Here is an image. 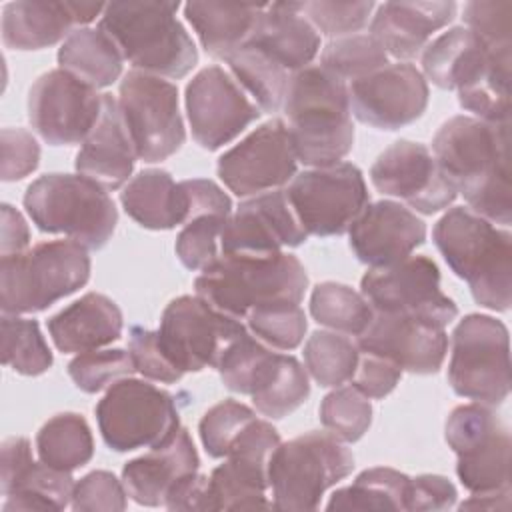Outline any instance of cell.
Segmentation results:
<instances>
[{"label":"cell","instance_id":"cell-49","mask_svg":"<svg viewBox=\"0 0 512 512\" xmlns=\"http://www.w3.org/2000/svg\"><path fill=\"white\" fill-rule=\"evenodd\" d=\"M256 420V412L232 398H226L208 408L198 424L200 440L208 456L224 458L240 434L250 422Z\"/></svg>","mask_w":512,"mask_h":512},{"label":"cell","instance_id":"cell-27","mask_svg":"<svg viewBox=\"0 0 512 512\" xmlns=\"http://www.w3.org/2000/svg\"><path fill=\"white\" fill-rule=\"evenodd\" d=\"M136 158L118 98L102 94L100 118L82 142L74 160L78 174L94 180L106 190H118L128 182Z\"/></svg>","mask_w":512,"mask_h":512},{"label":"cell","instance_id":"cell-57","mask_svg":"<svg viewBox=\"0 0 512 512\" xmlns=\"http://www.w3.org/2000/svg\"><path fill=\"white\" fill-rule=\"evenodd\" d=\"M456 498V486L448 478L438 474H420L416 478H410L406 510H448L456 504Z\"/></svg>","mask_w":512,"mask_h":512},{"label":"cell","instance_id":"cell-4","mask_svg":"<svg viewBox=\"0 0 512 512\" xmlns=\"http://www.w3.org/2000/svg\"><path fill=\"white\" fill-rule=\"evenodd\" d=\"M306 288L308 274L288 252L222 254L194 280L196 296L240 322L264 306L300 304Z\"/></svg>","mask_w":512,"mask_h":512},{"label":"cell","instance_id":"cell-22","mask_svg":"<svg viewBox=\"0 0 512 512\" xmlns=\"http://www.w3.org/2000/svg\"><path fill=\"white\" fill-rule=\"evenodd\" d=\"M306 238L286 190L280 188L240 202L224 228L222 254H278L304 244Z\"/></svg>","mask_w":512,"mask_h":512},{"label":"cell","instance_id":"cell-47","mask_svg":"<svg viewBox=\"0 0 512 512\" xmlns=\"http://www.w3.org/2000/svg\"><path fill=\"white\" fill-rule=\"evenodd\" d=\"M252 336L274 350H294L302 344L308 320L300 304H274L252 310L246 318Z\"/></svg>","mask_w":512,"mask_h":512},{"label":"cell","instance_id":"cell-2","mask_svg":"<svg viewBox=\"0 0 512 512\" xmlns=\"http://www.w3.org/2000/svg\"><path fill=\"white\" fill-rule=\"evenodd\" d=\"M282 110L296 158L304 166H332L352 150L348 84L320 64H310L292 76Z\"/></svg>","mask_w":512,"mask_h":512},{"label":"cell","instance_id":"cell-43","mask_svg":"<svg viewBox=\"0 0 512 512\" xmlns=\"http://www.w3.org/2000/svg\"><path fill=\"white\" fill-rule=\"evenodd\" d=\"M388 64V54L370 34H350L330 40L322 54L320 66L338 80L350 84Z\"/></svg>","mask_w":512,"mask_h":512},{"label":"cell","instance_id":"cell-59","mask_svg":"<svg viewBox=\"0 0 512 512\" xmlns=\"http://www.w3.org/2000/svg\"><path fill=\"white\" fill-rule=\"evenodd\" d=\"M30 230L24 216L10 204H2V240L0 256H12L28 250Z\"/></svg>","mask_w":512,"mask_h":512},{"label":"cell","instance_id":"cell-48","mask_svg":"<svg viewBox=\"0 0 512 512\" xmlns=\"http://www.w3.org/2000/svg\"><path fill=\"white\" fill-rule=\"evenodd\" d=\"M136 372L130 352L122 348H98L78 354L68 364V376L74 386L86 394L108 390L114 382Z\"/></svg>","mask_w":512,"mask_h":512},{"label":"cell","instance_id":"cell-24","mask_svg":"<svg viewBox=\"0 0 512 512\" xmlns=\"http://www.w3.org/2000/svg\"><path fill=\"white\" fill-rule=\"evenodd\" d=\"M74 486L70 472L34 460L28 438L12 436L2 442L0 488L6 496L4 512L64 510L72 502Z\"/></svg>","mask_w":512,"mask_h":512},{"label":"cell","instance_id":"cell-54","mask_svg":"<svg viewBox=\"0 0 512 512\" xmlns=\"http://www.w3.org/2000/svg\"><path fill=\"white\" fill-rule=\"evenodd\" d=\"M128 352L132 356L136 372L148 380L174 384L184 376L172 364L168 354L164 352L156 330H148L142 326H130Z\"/></svg>","mask_w":512,"mask_h":512},{"label":"cell","instance_id":"cell-18","mask_svg":"<svg viewBox=\"0 0 512 512\" xmlns=\"http://www.w3.org/2000/svg\"><path fill=\"white\" fill-rule=\"evenodd\" d=\"M102 112V94L70 72L42 74L28 92L32 130L52 146L82 144Z\"/></svg>","mask_w":512,"mask_h":512},{"label":"cell","instance_id":"cell-45","mask_svg":"<svg viewBox=\"0 0 512 512\" xmlns=\"http://www.w3.org/2000/svg\"><path fill=\"white\" fill-rule=\"evenodd\" d=\"M320 422L338 440L356 442L372 424L370 398L352 384L336 386L320 404Z\"/></svg>","mask_w":512,"mask_h":512},{"label":"cell","instance_id":"cell-20","mask_svg":"<svg viewBox=\"0 0 512 512\" xmlns=\"http://www.w3.org/2000/svg\"><path fill=\"white\" fill-rule=\"evenodd\" d=\"M352 114L378 130H398L416 122L428 106V84L422 72L396 62L348 84Z\"/></svg>","mask_w":512,"mask_h":512},{"label":"cell","instance_id":"cell-33","mask_svg":"<svg viewBox=\"0 0 512 512\" xmlns=\"http://www.w3.org/2000/svg\"><path fill=\"white\" fill-rule=\"evenodd\" d=\"M120 202L126 214L148 230H172L188 218L182 184L160 168L138 172L120 192Z\"/></svg>","mask_w":512,"mask_h":512},{"label":"cell","instance_id":"cell-16","mask_svg":"<svg viewBox=\"0 0 512 512\" xmlns=\"http://www.w3.org/2000/svg\"><path fill=\"white\" fill-rule=\"evenodd\" d=\"M276 428L256 418L234 442L224 462L208 476L212 510L274 508L268 500V466L280 444Z\"/></svg>","mask_w":512,"mask_h":512},{"label":"cell","instance_id":"cell-11","mask_svg":"<svg viewBox=\"0 0 512 512\" xmlns=\"http://www.w3.org/2000/svg\"><path fill=\"white\" fill-rule=\"evenodd\" d=\"M444 438L458 456L456 474L470 494L510 492V432L490 406H456Z\"/></svg>","mask_w":512,"mask_h":512},{"label":"cell","instance_id":"cell-52","mask_svg":"<svg viewBox=\"0 0 512 512\" xmlns=\"http://www.w3.org/2000/svg\"><path fill=\"white\" fill-rule=\"evenodd\" d=\"M466 28L472 30L488 48H512V2L510 0H476L464 6Z\"/></svg>","mask_w":512,"mask_h":512},{"label":"cell","instance_id":"cell-1","mask_svg":"<svg viewBox=\"0 0 512 512\" xmlns=\"http://www.w3.org/2000/svg\"><path fill=\"white\" fill-rule=\"evenodd\" d=\"M508 128L510 124L454 116L432 140V156L440 172L464 196L468 208L504 226L512 220Z\"/></svg>","mask_w":512,"mask_h":512},{"label":"cell","instance_id":"cell-17","mask_svg":"<svg viewBox=\"0 0 512 512\" xmlns=\"http://www.w3.org/2000/svg\"><path fill=\"white\" fill-rule=\"evenodd\" d=\"M298 158L288 126L272 118L218 158L216 172L238 198L280 190L296 176Z\"/></svg>","mask_w":512,"mask_h":512},{"label":"cell","instance_id":"cell-23","mask_svg":"<svg viewBox=\"0 0 512 512\" xmlns=\"http://www.w3.org/2000/svg\"><path fill=\"white\" fill-rule=\"evenodd\" d=\"M356 344L362 352L388 358L412 374H436L448 352L446 328L386 312L372 314L366 330L356 336Z\"/></svg>","mask_w":512,"mask_h":512},{"label":"cell","instance_id":"cell-34","mask_svg":"<svg viewBox=\"0 0 512 512\" xmlns=\"http://www.w3.org/2000/svg\"><path fill=\"white\" fill-rule=\"evenodd\" d=\"M264 6L266 4L188 2L184 4V16L206 54L226 60L248 42Z\"/></svg>","mask_w":512,"mask_h":512},{"label":"cell","instance_id":"cell-39","mask_svg":"<svg viewBox=\"0 0 512 512\" xmlns=\"http://www.w3.org/2000/svg\"><path fill=\"white\" fill-rule=\"evenodd\" d=\"M234 80L256 102L262 112H278L282 108L288 84L294 74L276 66L250 44H242L226 58Z\"/></svg>","mask_w":512,"mask_h":512},{"label":"cell","instance_id":"cell-12","mask_svg":"<svg viewBox=\"0 0 512 512\" xmlns=\"http://www.w3.org/2000/svg\"><path fill=\"white\" fill-rule=\"evenodd\" d=\"M290 206L308 236H340L370 204L362 170L352 162L296 172L286 188Z\"/></svg>","mask_w":512,"mask_h":512},{"label":"cell","instance_id":"cell-37","mask_svg":"<svg viewBox=\"0 0 512 512\" xmlns=\"http://www.w3.org/2000/svg\"><path fill=\"white\" fill-rule=\"evenodd\" d=\"M38 460L50 468L72 472L94 456L92 430L82 414L62 412L52 416L36 434Z\"/></svg>","mask_w":512,"mask_h":512},{"label":"cell","instance_id":"cell-9","mask_svg":"<svg viewBox=\"0 0 512 512\" xmlns=\"http://www.w3.org/2000/svg\"><path fill=\"white\" fill-rule=\"evenodd\" d=\"M94 412L102 440L114 452L164 446L182 428L174 396L130 376L114 382Z\"/></svg>","mask_w":512,"mask_h":512},{"label":"cell","instance_id":"cell-56","mask_svg":"<svg viewBox=\"0 0 512 512\" xmlns=\"http://www.w3.org/2000/svg\"><path fill=\"white\" fill-rule=\"evenodd\" d=\"M402 368L388 358L360 350V360L350 384L368 398L388 396L400 382Z\"/></svg>","mask_w":512,"mask_h":512},{"label":"cell","instance_id":"cell-8","mask_svg":"<svg viewBox=\"0 0 512 512\" xmlns=\"http://www.w3.org/2000/svg\"><path fill=\"white\" fill-rule=\"evenodd\" d=\"M354 470L352 452L330 432H306L280 442L268 466L272 506L316 510L328 488Z\"/></svg>","mask_w":512,"mask_h":512},{"label":"cell","instance_id":"cell-44","mask_svg":"<svg viewBox=\"0 0 512 512\" xmlns=\"http://www.w3.org/2000/svg\"><path fill=\"white\" fill-rule=\"evenodd\" d=\"M458 102L484 122L510 124V56L496 58L476 82L458 90Z\"/></svg>","mask_w":512,"mask_h":512},{"label":"cell","instance_id":"cell-25","mask_svg":"<svg viewBox=\"0 0 512 512\" xmlns=\"http://www.w3.org/2000/svg\"><path fill=\"white\" fill-rule=\"evenodd\" d=\"M348 236L354 256L378 268L412 256L426 240V224L400 202L378 200L362 210Z\"/></svg>","mask_w":512,"mask_h":512},{"label":"cell","instance_id":"cell-35","mask_svg":"<svg viewBox=\"0 0 512 512\" xmlns=\"http://www.w3.org/2000/svg\"><path fill=\"white\" fill-rule=\"evenodd\" d=\"M122 54L100 28H76L58 50V64L92 88H106L122 74Z\"/></svg>","mask_w":512,"mask_h":512},{"label":"cell","instance_id":"cell-3","mask_svg":"<svg viewBox=\"0 0 512 512\" xmlns=\"http://www.w3.org/2000/svg\"><path fill=\"white\" fill-rule=\"evenodd\" d=\"M434 244L472 298L494 312L512 302V234L470 208H450L432 230Z\"/></svg>","mask_w":512,"mask_h":512},{"label":"cell","instance_id":"cell-21","mask_svg":"<svg viewBox=\"0 0 512 512\" xmlns=\"http://www.w3.org/2000/svg\"><path fill=\"white\" fill-rule=\"evenodd\" d=\"M370 180L378 192L404 200L420 214H436L458 196L432 152L412 140H398L388 146L372 164Z\"/></svg>","mask_w":512,"mask_h":512},{"label":"cell","instance_id":"cell-26","mask_svg":"<svg viewBox=\"0 0 512 512\" xmlns=\"http://www.w3.org/2000/svg\"><path fill=\"white\" fill-rule=\"evenodd\" d=\"M106 4L100 2H54L18 0L2 10V40L12 50H40L66 40L102 16Z\"/></svg>","mask_w":512,"mask_h":512},{"label":"cell","instance_id":"cell-38","mask_svg":"<svg viewBox=\"0 0 512 512\" xmlns=\"http://www.w3.org/2000/svg\"><path fill=\"white\" fill-rule=\"evenodd\" d=\"M410 476L394 468L376 466L360 472L350 486L336 490L328 510H406Z\"/></svg>","mask_w":512,"mask_h":512},{"label":"cell","instance_id":"cell-42","mask_svg":"<svg viewBox=\"0 0 512 512\" xmlns=\"http://www.w3.org/2000/svg\"><path fill=\"white\" fill-rule=\"evenodd\" d=\"M0 328L4 366L22 376H40L52 366V352L36 320L2 314Z\"/></svg>","mask_w":512,"mask_h":512},{"label":"cell","instance_id":"cell-31","mask_svg":"<svg viewBox=\"0 0 512 512\" xmlns=\"http://www.w3.org/2000/svg\"><path fill=\"white\" fill-rule=\"evenodd\" d=\"M46 326L60 352L82 354L116 342L122 336L124 318L112 298L88 292L54 314Z\"/></svg>","mask_w":512,"mask_h":512},{"label":"cell","instance_id":"cell-46","mask_svg":"<svg viewBox=\"0 0 512 512\" xmlns=\"http://www.w3.org/2000/svg\"><path fill=\"white\" fill-rule=\"evenodd\" d=\"M232 214H202L176 236V256L188 270L202 272L222 256V234Z\"/></svg>","mask_w":512,"mask_h":512},{"label":"cell","instance_id":"cell-13","mask_svg":"<svg viewBox=\"0 0 512 512\" xmlns=\"http://www.w3.org/2000/svg\"><path fill=\"white\" fill-rule=\"evenodd\" d=\"M118 106L138 160L162 162L182 148L186 130L172 82L130 70L120 82Z\"/></svg>","mask_w":512,"mask_h":512},{"label":"cell","instance_id":"cell-29","mask_svg":"<svg viewBox=\"0 0 512 512\" xmlns=\"http://www.w3.org/2000/svg\"><path fill=\"white\" fill-rule=\"evenodd\" d=\"M456 16V2H384L370 20V36L388 56L410 60L424 52L436 30Z\"/></svg>","mask_w":512,"mask_h":512},{"label":"cell","instance_id":"cell-15","mask_svg":"<svg viewBox=\"0 0 512 512\" xmlns=\"http://www.w3.org/2000/svg\"><path fill=\"white\" fill-rule=\"evenodd\" d=\"M360 294L374 312L404 314L442 328L458 316V306L440 290V270L428 256L368 268L360 280Z\"/></svg>","mask_w":512,"mask_h":512},{"label":"cell","instance_id":"cell-19","mask_svg":"<svg viewBox=\"0 0 512 512\" xmlns=\"http://www.w3.org/2000/svg\"><path fill=\"white\" fill-rule=\"evenodd\" d=\"M186 116L192 138L204 150H218L238 138L262 110L220 66L202 68L186 86Z\"/></svg>","mask_w":512,"mask_h":512},{"label":"cell","instance_id":"cell-7","mask_svg":"<svg viewBox=\"0 0 512 512\" xmlns=\"http://www.w3.org/2000/svg\"><path fill=\"white\" fill-rule=\"evenodd\" d=\"M24 208L40 232L66 234L88 250L112 238L118 210L108 190L82 174H44L24 194Z\"/></svg>","mask_w":512,"mask_h":512},{"label":"cell","instance_id":"cell-40","mask_svg":"<svg viewBox=\"0 0 512 512\" xmlns=\"http://www.w3.org/2000/svg\"><path fill=\"white\" fill-rule=\"evenodd\" d=\"M360 360L356 340L342 332L316 330L304 344L308 374L322 388H336L352 380Z\"/></svg>","mask_w":512,"mask_h":512},{"label":"cell","instance_id":"cell-53","mask_svg":"<svg viewBox=\"0 0 512 512\" xmlns=\"http://www.w3.org/2000/svg\"><path fill=\"white\" fill-rule=\"evenodd\" d=\"M70 506L76 512H120L128 506V492L112 472L94 470L76 482Z\"/></svg>","mask_w":512,"mask_h":512},{"label":"cell","instance_id":"cell-6","mask_svg":"<svg viewBox=\"0 0 512 512\" xmlns=\"http://www.w3.org/2000/svg\"><path fill=\"white\" fill-rule=\"evenodd\" d=\"M88 248L74 240H50L0 256L2 314H34L82 288L90 278Z\"/></svg>","mask_w":512,"mask_h":512},{"label":"cell","instance_id":"cell-5","mask_svg":"<svg viewBox=\"0 0 512 512\" xmlns=\"http://www.w3.org/2000/svg\"><path fill=\"white\" fill-rule=\"evenodd\" d=\"M178 8V2H110L98 28L134 70L176 80L198 62L196 44L176 18Z\"/></svg>","mask_w":512,"mask_h":512},{"label":"cell","instance_id":"cell-41","mask_svg":"<svg viewBox=\"0 0 512 512\" xmlns=\"http://www.w3.org/2000/svg\"><path fill=\"white\" fill-rule=\"evenodd\" d=\"M312 318L348 336H360L372 320V308L366 298L340 282H322L310 296Z\"/></svg>","mask_w":512,"mask_h":512},{"label":"cell","instance_id":"cell-50","mask_svg":"<svg viewBox=\"0 0 512 512\" xmlns=\"http://www.w3.org/2000/svg\"><path fill=\"white\" fill-rule=\"evenodd\" d=\"M274 348L260 342L250 332H244L222 356L218 362V372L224 386L232 392L250 396L258 372L272 356Z\"/></svg>","mask_w":512,"mask_h":512},{"label":"cell","instance_id":"cell-28","mask_svg":"<svg viewBox=\"0 0 512 512\" xmlns=\"http://www.w3.org/2000/svg\"><path fill=\"white\" fill-rule=\"evenodd\" d=\"M200 458L186 428L164 446L130 460L122 468V482L128 496L142 506H164L172 490L196 474Z\"/></svg>","mask_w":512,"mask_h":512},{"label":"cell","instance_id":"cell-32","mask_svg":"<svg viewBox=\"0 0 512 512\" xmlns=\"http://www.w3.org/2000/svg\"><path fill=\"white\" fill-rule=\"evenodd\" d=\"M420 56L422 76L434 86L462 90L476 82L496 58L510 56V50H492L472 30L456 26L432 40Z\"/></svg>","mask_w":512,"mask_h":512},{"label":"cell","instance_id":"cell-10","mask_svg":"<svg viewBox=\"0 0 512 512\" xmlns=\"http://www.w3.org/2000/svg\"><path fill=\"white\" fill-rule=\"evenodd\" d=\"M448 384L454 394L490 408L508 398L510 338L504 322L486 314H468L456 324Z\"/></svg>","mask_w":512,"mask_h":512},{"label":"cell","instance_id":"cell-30","mask_svg":"<svg viewBox=\"0 0 512 512\" xmlns=\"http://www.w3.org/2000/svg\"><path fill=\"white\" fill-rule=\"evenodd\" d=\"M246 44L288 74H296L320 52V34L302 16L298 2H272L264 6Z\"/></svg>","mask_w":512,"mask_h":512},{"label":"cell","instance_id":"cell-51","mask_svg":"<svg viewBox=\"0 0 512 512\" xmlns=\"http://www.w3.org/2000/svg\"><path fill=\"white\" fill-rule=\"evenodd\" d=\"M302 16L316 28L318 34L334 38H344L358 34L370 20L374 2H298Z\"/></svg>","mask_w":512,"mask_h":512},{"label":"cell","instance_id":"cell-58","mask_svg":"<svg viewBox=\"0 0 512 512\" xmlns=\"http://www.w3.org/2000/svg\"><path fill=\"white\" fill-rule=\"evenodd\" d=\"M180 184L188 200L186 222L202 214H232V200L216 182L206 178H192L182 180Z\"/></svg>","mask_w":512,"mask_h":512},{"label":"cell","instance_id":"cell-14","mask_svg":"<svg viewBox=\"0 0 512 512\" xmlns=\"http://www.w3.org/2000/svg\"><path fill=\"white\" fill-rule=\"evenodd\" d=\"M158 340L182 372L218 368L224 352L248 328L200 296H178L162 312Z\"/></svg>","mask_w":512,"mask_h":512},{"label":"cell","instance_id":"cell-60","mask_svg":"<svg viewBox=\"0 0 512 512\" xmlns=\"http://www.w3.org/2000/svg\"><path fill=\"white\" fill-rule=\"evenodd\" d=\"M460 508H484V510H508L510 508V492L498 494H472L468 500L460 504Z\"/></svg>","mask_w":512,"mask_h":512},{"label":"cell","instance_id":"cell-36","mask_svg":"<svg viewBox=\"0 0 512 512\" xmlns=\"http://www.w3.org/2000/svg\"><path fill=\"white\" fill-rule=\"evenodd\" d=\"M308 396V370L292 354H282L276 350L260 370L250 392L254 408L272 420L288 416L302 406Z\"/></svg>","mask_w":512,"mask_h":512},{"label":"cell","instance_id":"cell-55","mask_svg":"<svg viewBox=\"0 0 512 512\" xmlns=\"http://www.w3.org/2000/svg\"><path fill=\"white\" fill-rule=\"evenodd\" d=\"M2 180L16 182L38 168L40 146L24 128H4L2 134Z\"/></svg>","mask_w":512,"mask_h":512}]
</instances>
